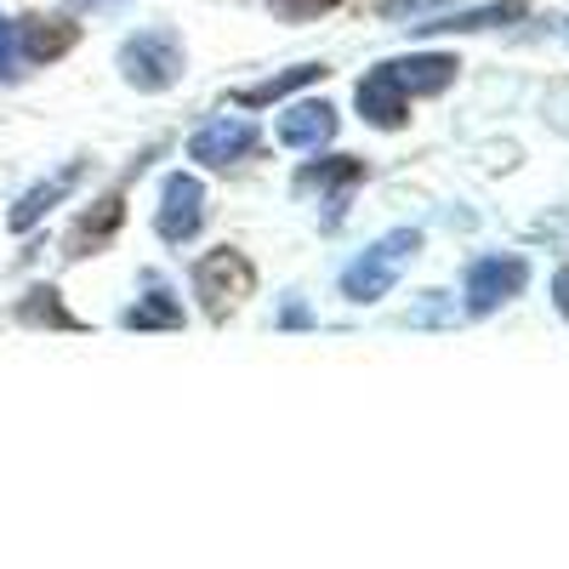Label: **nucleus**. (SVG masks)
<instances>
[{
  "label": "nucleus",
  "instance_id": "nucleus-6",
  "mask_svg": "<svg viewBox=\"0 0 569 569\" xmlns=\"http://www.w3.org/2000/svg\"><path fill=\"white\" fill-rule=\"evenodd\" d=\"M206 228V182L194 171H171L160 182V206H154V233L166 246H188Z\"/></svg>",
  "mask_w": 569,
  "mask_h": 569
},
{
  "label": "nucleus",
  "instance_id": "nucleus-13",
  "mask_svg": "<svg viewBox=\"0 0 569 569\" xmlns=\"http://www.w3.org/2000/svg\"><path fill=\"white\" fill-rule=\"evenodd\" d=\"M353 103H359V114H365L376 131H399V126L410 120V98H405V91H399L382 69H370V74L359 80Z\"/></svg>",
  "mask_w": 569,
  "mask_h": 569
},
{
  "label": "nucleus",
  "instance_id": "nucleus-12",
  "mask_svg": "<svg viewBox=\"0 0 569 569\" xmlns=\"http://www.w3.org/2000/svg\"><path fill=\"white\" fill-rule=\"evenodd\" d=\"M12 34H18V58L23 63H58L63 52H74V40H80V29L69 18H23V23H12Z\"/></svg>",
  "mask_w": 569,
  "mask_h": 569
},
{
  "label": "nucleus",
  "instance_id": "nucleus-11",
  "mask_svg": "<svg viewBox=\"0 0 569 569\" xmlns=\"http://www.w3.org/2000/svg\"><path fill=\"white\" fill-rule=\"evenodd\" d=\"M188 313H182V297L171 291V284L160 273L142 279V297L131 308H120V330H182Z\"/></svg>",
  "mask_w": 569,
  "mask_h": 569
},
{
  "label": "nucleus",
  "instance_id": "nucleus-7",
  "mask_svg": "<svg viewBox=\"0 0 569 569\" xmlns=\"http://www.w3.org/2000/svg\"><path fill=\"white\" fill-rule=\"evenodd\" d=\"M370 177L365 160L353 154H325V160H308L297 171V194H319L325 200V228H342L348 217V200H353V188Z\"/></svg>",
  "mask_w": 569,
  "mask_h": 569
},
{
  "label": "nucleus",
  "instance_id": "nucleus-2",
  "mask_svg": "<svg viewBox=\"0 0 569 569\" xmlns=\"http://www.w3.org/2000/svg\"><path fill=\"white\" fill-rule=\"evenodd\" d=\"M154 154H160V142H154V149H142V154L126 166V177H120V182H109L103 194L91 200L74 222H69V233H63V257H69V262L98 257V251H109V246H114V233L126 228V188H131L142 171H149V160H154Z\"/></svg>",
  "mask_w": 569,
  "mask_h": 569
},
{
  "label": "nucleus",
  "instance_id": "nucleus-17",
  "mask_svg": "<svg viewBox=\"0 0 569 569\" xmlns=\"http://www.w3.org/2000/svg\"><path fill=\"white\" fill-rule=\"evenodd\" d=\"M18 319L34 325V330H80V319L69 313V302H63L58 284H34V291L18 302Z\"/></svg>",
  "mask_w": 569,
  "mask_h": 569
},
{
  "label": "nucleus",
  "instance_id": "nucleus-18",
  "mask_svg": "<svg viewBox=\"0 0 569 569\" xmlns=\"http://www.w3.org/2000/svg\"><path fill=\"white\" fill-rule=\"evenodd\" d=\"M268 7H273L279 18H291V23H308V18H319V12H337L342 0H268Z\"/></svg>",
  "mask_w": 569,
  "mask_h": 569
},
{
  "label": "nucleus",
  "instance_id": "nucleus-5",
  "mask_svg": "<svg viewBox=\"0 0 569 569\" xmlns=\"http://www.w3.org/2000/svg\"><path fill=\"white\" fill-rule=\"evenodd\" d=\"M182 69H188V52L171 29H137L120 46V74L137 91H171L182 80Z\"/></svg>",
  "mask_w": 569,
  "mask_h": 569
},
{
  "label": "nucleus",
  "instance_id": "nucleus-4",
  "mask_svg": "<svg viewBox=\"0 0 569 569\" xmlns=\"http://www.w3.org/2000/svg\"><path fill=\"white\" fill-rule=\"evenodd\" d=\"M530 291V257L518 251H490V257H472L467 273H461V308L472 319H485L507 302H518Z\"/></svg>",
  "mask_w": 569,
  "mask_h": 569
},
{
  "label": "nucleus",
  "instance_id": "nucleus-3",
  "mask_svg": "<svg viewBox=\"0 0 569 569\" xmlns=\"http://www.w3.org/2000/svg\"><path fill=\"white\" fill-rule=\"evenodd\" d=\"M194 297L206 308L211 325H228L233 313L246 308V297H257V268L246 251H233V246H217L194 262Z\"/></svg>",
  "mask_w": 569,
  "mask_h": 569
},
{
  "label": "nucleus",
  "instance_id": "nucleus-10",
  "mask_svg": "<svg viewBox=\"0 0 569 569\" xmlns=\"http://www.w3.org/2000/svg\"><path fill=\"white\" fill-rule=\"evenodd\" d=\"M337 126H342V120H337V109H330L325 98H319V103L308 98V103H291V109L279 114L273 137L284 142V149H302V154H319L325 142L337 137Z\"/></svg>",
  "mask_w": 569,
  "mask_h": 569
},
{
  "label": "nucleus",
  "instance_id": "nucleus-8",
  "mask_svg": "<svg viewBox=\"0 0 569 569\" xmlns=\"http://www.w3.org/2000/svg\"><path fill=\"white\" fill-rule=\"evenodd\" d=\"M257 149H262V131H257V120H246V114H217V120H206L194 137H188V160H200V166H211V171L240 166V160H251Z\"/></svg>",
  "mask_w": 569,
  "mask_h": 569
},
{
  "label": "nucleus",
  "instance_id": "nucleus-21",
  "mask_svg": "<svg viewBox=\"0 0 569 569\" xmlns=\"http://www.w3.org/2000/svg\"><path fill=\"white\" fill-rule=\"evenodd\" d=\"M552 308H558V313L569 319V262H563V268L552 273Z\"/></svg>",
  "mask_w": 569,
  "mask_h": 569
},
{
  "label": "nucleus",
  "instance_id": "nucleus-9",
  "mask_svg": "<svg viewBox=\"0 0 569 569\" xmlns=\"http://www.w3.org/2000/svg\"><path fill=\"white\" fill-rule=\"evenodd\" d=\"M382 69L405 98L416 103V98H439V91L461 74V58L456 52H410V58H388V63H376Z\"/></svg>",
  "mask_w": 569,
  "mask_h": 569
},
{
  "label": "nucleus",
  "instance_id": "nucleus-14",
  "mask_svg": "<svg viewBox=\"0 0 569 569\" xmlns=\"http://www.w3.org/2000/svg\"><path fill=\"white\" fill-rule=\"evenodd\" d=\"M325 74H330L325 63H297V69H279V74H268V80L233 86L228 98L240 103V109H268V103H284V98H297L302 86H313V80H325Z\"/></svg>",
  "mask_w": 569,
  "mask_h": 569
},
{
  "label": "nucleus",
  "instance_id": "nucleus-1",
  "mask_svg": "<svg viewBox=\"0 0 569 569\" xmlns=\"http://www.w3.org/2000/svg\"><path fill=\"white\" fill-rule=\"evenodd\" d=\"M416 251H421V228H393V233H382L370 251H359V257L342 268V297L359 302V308L382 302L393 284H399V273L416 262Z\"/></svg>",
  "mask_w": 569,
  "mask_h": 569
},
{
  "label": "nucleus",
  "instance_id": "nucleus-16",
  "mask_svg": "<svg viewBox=\"0 0 569 569\" xmlns=\"http://www.w3.org/2000/svg\"><path fill=\"white\" fill-rule=\"evenodd\" d=\"M525 18V0H496V7H472V12H450V18H433V23H405L410 34H467V29H496V23H512Z\"/></svg>",
  "mask_w": 569,
  "mask_h": 569
},
{
  "label": "nucleus",
  "instance_id": "nucleus-15",
  "mask_svg": "<svg viewBox=\"0 0 569 569\" xmlns=\"http://www.w3.org/2000/svg\"><path fill=\"white\" fill-rule=\"evenodd\" d=\"M86 166L91 160H74V166H63V171H52V177H46V182H34L29 188V194L12 206V228H34L46 211H52L58 200H69L74 194V188H80V177H86Z\"/></svg>",
  "mask_w": 569,
  "mask_h": 569
},
{
  "label": "nucleus",
  "instance_id": "nucleus-19",
  "mask_svg": "<svg viewBox=\"0 0 569 569\" xmlns=\"http://www.w3.org/2000/svg\"><path fill=\"white\" fill-rule=\"evenodd\" d=\"M439 7H445V0H382V12H388V18H399V23H405V18L416 23L421 12H439Z\"/></svg>",
  "mask_w": 569,
  "mask_h": 569
},
{
  "label": "nucleus",
  "instance_id": "nucleus-20",
  "mask_svg": "<svg viewBox=\"0 0 569 569\" xmlns=\"http://www.w3.org/2000/svg\"><path fill=\"white\" fill-rule=\"evenodd\" d=\"M313 325V313L302 308V297L291 291V297H284V308H279V330H308Z\"/></svg>",
  "mask_w": 569,
  "mask_h": 569
},
{
  "label": "nucleus",
  "instance_id": "nucleus-22",
  "mask_svg": "<svg viewBox=\"0 0 569 569\" xmlns=\"http://www.w3.org/2000/svg\"><path fill=\"white\" fill-rule=\"evenodd\" d=\"M552 103H563V114H552V120H558V131H569V86H552Z\"/></svg>",
  "mask_w": 569,
  "mask_h": 569
}]
</instances>
